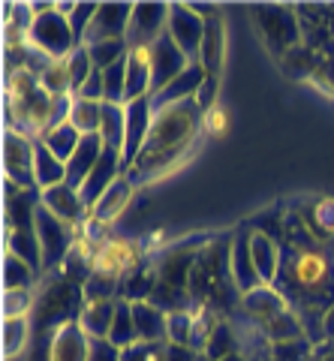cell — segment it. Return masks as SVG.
I'll list each match as a JSON object with an SVG mask.
<instances>
[{"label": "cell", "mask_w": 334, "mask_h": 361, "mask_svg": "<svg viewBox=\"0 0 334 361\" xmlns=\"http://www.w3.org/2000/svg\"><path fill=\"white\" fill-rule=\"evenodd\" d=\"M283 259L274 289L298 313L304 334L314 322L310 343L326 341V313L334 307V244L319 241L307 223L289 208L283 229Z\"/></svg>", "instance_id": "cell-1"}, {"label": "cell", "mask_w": 334, "mask_h": 361, "mask_svg": "<svg viewBox=\"0 0 334 361\" xmlns=\"http://www.w3.org/2000/svg\"><path fill=\"white\" fill-rule=\"evenodd\" d=\"M202 121H205V111L196 106V99L169 106V109H157L148 142H144V148L127 169V178L139 187L175 169L187 157V151L193 148Z\"/></svg>", "instance_id": "cell-2"}, {"label": "cell", "mask_w": 334, "mask_h": 361, "mask_svg": "<svg viewBox=\"0 0 334 361\" xmlns=\"http://www.w3.org/2000/svg\"><path fill=\"white\" fill-rule=\"evenodd\" d=\"M70 106H73V97L54 99L42 87L39 75H33L27 70H16L9 75V99H6L9 130L42 135L49 127L70 118Z\"/></svg>", "instance_id": "cell-3"}, {"label": "cell", "mask_w": 334, "mask_h": 361, "mask_svg": "<svg viewBox=\"0 0 334 361\" xmlns=\"http://www.w3.org/2000/svg\"><path fill=\"white\" fill-rule=\"evenodd\" d=\"M30 9H33V21L27 27V42L39 54H46L49 61H66L82 45L66 13L61 6H42V9L30 6Z\"/></svg>", "instance_id": "cell-4"}, {"label": "cell", "mask_w": 334, "mask_h": 361, "mask_svg": "<svg viewBox=\"0 0 334 361\" xmlns=\"http://www.w3.org/2000/svg\"><path fill=\"white\" fill-rule=\"evenodd\" d=\"M85 289L75 283L70 277H54L49 280L42 298L37 301V310H39V319L42 325H54V331L63 329V325H73L79 322V316L85 310Z\"/></svg>", "instance_id": "cell-5"}, {"label": "cell", "mask_w": 334, "mask_h": 361, "mask_svg": "<svg viewBox=\"0 0 334 361\" xmlns=\"http://www.w3.org/2000/svg\"><path fill=\"white\" fill-rule=\"evenodd\" d=\"M250 18L256 25L259 39L268 45V51L283 58L286 51H292L295 45H302V25L292 9L283 6H256L250 9Z\"/></svg>", "instance_id": "cell-6"}, {"label": "cell", "mask_w": 334, "mask_h": 361, "mask_svg": "<svg viewBox=\"0 0 334 361\" xmlns=\"http://www.w3.org/2000/svg\"><path fill=\"white\" fill-rule=\"evenodd\" d=\"M33 229H37L39 238V250H42V268L46 271H61L66 256L79 241L73 238V226H66L63 220H58L54 214H49L46 208H37L33 214Z\"/></svg>", "instance_id": "cell-7"}, {"label": "cell", "mask_w": 334, "mask_h": 361, "mask_svg": "<svg viewBox=\"0 0 334 361\" xmlns=\"http://www.w3.org/2000/svg\"><path fill=\"white\" fill-rule=\"evenodd\" d=\"M169 33V6L166 4H132L127 45L130 51H148Z\"/></svg>", "instance_id": "cell-8"}, {"label": "cell", "mask_w": 334, "mask_h": 361, "mask_svg": "<svg viewBox=\"0 0 334 361\" xmlns=\"http://www.w3.org/2000/svg\"><path fill=\"white\" fill-rule=\"evenodd\" d=\"M33 154H37V142L27 133L6 130L4 135V166H6V180L37 190V178H33Z\"/></svg>", "instance_id": "cell-9"}, {"label": "cell", "mask_w": 334, "mask_h": 361, "mask_svg": "<svg viewBox=\"0 0 334 361\" xmlns=\"http://www.w3.org/2000/svg\"><path fill=\"white\" fill-rule=\"evenodd\" d=\"M169 37L193 63H199L202 54V39H205V13L193 6L175 4L169 6Z\"/></svg>", "instance_id": "cell-10"}, {"label": "cell", "mask_w": 334, "mask_h": 361, "mask_svg": "<svg viewBox=\"0 0 334 361\" xmlns=\"http://www.w3.org/2000/svg\"><path fill=\"white\" fill-rule=\"evenodd\" d=\"M229 274H232V283H235V289L241 295L265 286L259 280V274H256V265H253V256H250V226L247 223L229 238Z\"/></svg>", "instance_id": "cell-11"}, {"label": "cell", "mask_w": 334, "mask_h": 361, "mask_svg": "<svg viewBox=\"0 0 334 361\" xmlns=\"http://www.w3.org/2000/svg\"><path fill=\"white\" fill-rule=\"evenodd\" d=\"M148 58H151V73H154V94H160L163 87H169L175 78L193 63V61L187 58V54L172 42L169 33H166L160 42L151 45V49H148ZM154 94H151V97H154Z\"/></svg>", "instance_id": "cell-12"}, {"label": "cell", "mask_w": 334, "mask_h": 361, "mask_svg": "<svg viewBox=\"0 0 334 361\" xmlns=\"http://www.w3.org/2000/svg\"><path fill=\"white\" fill-rule=\"evenodd\" d=\"M154 118H157V109H154V99H151V97H142V99H132V103H127L124 169H130V166H132V160L139 157V151L144 148V142H148V133H151Z\"/></svg>", "instance_id": "cell-13"}, {"label": "cell", "mask_w": 334, "mask_h": 361, "mask_svg": "<svg viewBox=\"0 0 334 361\" xmlns=\"http://www.w3.org/2000/svg\"><path fill=\"white\" fill-rule=\"evenodd\" d=\"M39 205L46 208L49 214H54L58 220H63L66 226H79L85 220H91V208L85 205V199L82 193L75 187L70 184H58V187H51V190H42L39 193Z\"/></svg>", "instance_id": "cell-14"}, {"label": "cell", "mask_w": 334, "mask_h": 361, "mask_svg": "<svg viewBox=\"0 0 334 361\" xmlns=\"http://www.w3.org/2000/svg\"><path fill=\"white\" fill-rule=\"evenodd\" d=\"M130 16H132V4H99L82 45L106 42V39H127Z\"/></svg>", "instance_id": "cell-15"}, {"label": "cell", "mask_w": 334, "mask_h": 361, "mask_svg": "<svg viewBox=\"0 0 334 361\" xmlns=\"http://www.w3.org/2000/svg\"><path fill=\"white\" fill-rule=\"evenodd\" d=\"M241 310L250 316V319L256 322V329H265V325H271L277 316H283L289 313L292 307L283 301V295L277 292L274 286H259V289H253L247 292V295H241Z\"/></svg>", "instance_id": "cell-16"}, {"label": "cell", "mask_w": 334, "mask_h": 361, "mask_svg": "<svg viewBox=\"0 0 334 361\" xmlns=\"http://www.w3.org/2000/svg\"><path fill=\"white\" fill-rule=\"evenodd\" d=\"M205 78H208L205 66L202 63H190L169 87H163L160 94L151 97L154 109H169V106H178V103H190V99H196V94H199V87H202Z\"/></svg>", "instance_id": "cell-17"}, {"label": "cell", "mask_w": 334, "mask_h": 361, "mask_svg": "<svg viewBox=\"0 0 334 361\" xmlns=\"http://www.w3.org/2000/svg\"><path fill=\"white\" fill-rule=\"evenodd\" d=\"M250 256H253V265H256V274H259V280L265 286H274L277 274H280V259H283L280 241H274V238H268V235L256 232L250 226Z\"/></svg>", "instance_id": "cell-18"}, {"label": "cell", "mask_w": 334, "mask_h": 361, "mask_svg": "<svg viewBox=\"0 0 334 361\" xmlns=\"http://www.w3.org/2000/svg\"><path fill=\"white\" fill-rule=\"evenodd\" d=\"M94 341L82 331L79 322L63 325L51 337V361H91Z\"/></svg>", "instance_id": "cell-19"}, {"label": "cell", "mask_w": 334, "mask_h": 361, "mask_svg": "<svg viewBox=\"0 0 334 361\" xmlns=\"http://www.w3.org/2000/svg\"><path fill=\"white\" fill-rule=\"evenodd\" d=\"M106 151V142L99 133H91V135H82V145L75 148V154L66 160V184L79 190L87 175H91V169L97 166V160L103 157Z\"/></svg>", "instance_id": "cell-20"}, {"label": "cell", "mask_w": 334, "mask_h": 361, "mask_svg": "<svg viewBox=\"0 0 334 361\" xmlns=\"http://www.w3.org/2000/svg\"><path fill=\"white\" fill-rule=\"evenodd\" d=\"M289 208L307 223V229L314 232L319 241L334 244V199L319 196V199H310L307 205L304 202H295V205H289Z\"/></svg>", "instance_id": "cell-21"}, {"label": "cell", "mask_w": 334, "mask_h": 361, "mask_svg": "<svg viewBox=\"0 0 334 361\" xmlns=\"http://www.w3.org/2000/svg\"><path fill=\"white\" fill-rule=\"evenodd\" d=\"M132 322H136L139 343H166L169 341V313H163L157 304L136 301L132 304Z\"/></svg>", "instance_id": "cell-22"}, {"label": "cell", "mask_w": 334, "mask_h": 361, "mask_svg": "<svg viewBox=\"0 0 334 361\" xmlns=\"http://www.w3.org/2000/svg\"><path fill=\"white\" fill-rule=\"evenodd\" d=\"M132 193H136V184L127 178V172L120 175L115 184H111L106 193H103V199L97 202V205L91 208V220H97V223H111V220H118L120 214L127 211V205L132 202Z\"/></svg>", "instance_id": "cell-23"}, {"label": "cell", "mask_w": 334, "mask_h": 361, "mask_svg": "<svg viewBox=\"0 0 334 361\" xmlns=\"http://www.w3.org/2000/svg\"><path fill=\"white\" fill-rule=\"evenodd\" d=\"M223 51H226V27H223L217 9H211V13H205V39H202V54H199V63L205 66L208 75H220Z\"/></svg>", "instance_id": "cell-24"}, {"label": "cell", "mask_w": 334, "mask_h": 361, "mask_svg": "<svg viewBox=\"0 0 334 361\" xmlns=\"http://www.w3.org/2000/svg\"><path fill=\"white\" fill-rule=\"evenodd\" d=\"M139 262H142V253L130 241H106L94 256V268L109 271V274H118V277H124Z\"/></svg>", "instance_id": "cell-25"}, {"label": "cell", "mask_w": 334, "mask_h": 361, "mask_svg": "<svg viewBox=\"0 0 334 361\" xmlns=\"http://www.w3.org/2000/svg\"><path fill=\"white\" fill-rule=\"evenodd\" d=\"M154 286H157V265H148V262H139L132 271H127L120 277V289H118V298L120 301H151L154 295Z\"/></svg>", "instance_id": "cell-26"}, {"label": "cell", "mask_w": 334, "mask_h": 361, "mask_svg": "<svg viewBox=\"0 0 334 361\" xmlns=\"http://www.w3.org/2000/svg\"><path fill=\"white\" fill-rule=\"evenodd\" d=\"M115 310H118V301L85 304V310L79 316L82 331L91 337L94 343H106L109 341V331H111V322H115Z\"/></svg>", "instance_id": "cell-27"}, {"label": "cell", "mask_w": 334, "mask_h": 361, "mask_svg": "<svg viewBox=\"0 0 334 361\" xmlns=\"http://www.w3.org/2000/svg\"><path fill=\"white\" fill-rule=\"evenodd\" d=\"M154 94V73L148 51H130L127 54V103Z\"/></svg>", "instance_id": "cell-28"}, {"label": "cell", "mask_w": 334, "mask_h": 361, "mask_svg": "<svg viewBox=\"0 0 334 361\" xmlns=\"http://www.w3.org/2000/svg\"><path fill=\"white\" fill-rule=\"evenodd\" d=\"M33 178H37L39 193L58 184H66V163L61 157H54L42 142H37V154H33Z\"/></svg>", "instance_id": "cell-29"}, {"label": "cell", "mask_w": 334, "mask_h": 361, "mask_svg": "<svg viewBox=\"0 0 334 361\" xmlns=\"http://www.w3.org/2000/svg\"><path fill=\"white\" fill-rule=\"evenodd\" d=\"M37 142H42L54 157H61V160L66 163V160H70V157L75 154V148L82 145V133L73 127L70 118H66V121H61V123H54V127H49Z\"/></svg>", "instance_id": "cell-30"}, {"label": "cell", "mask_w": 334, "mask_h": 361, "mask_svg": "<svg viewBox=\"0 0 334 361\" xmlns=\"http://www.w3.org/2000/svg\"><path fill=\"white\" fill-rule=\"evenodd\" d=\"M115 353H124V349L136 346L139 343V334H136V322H132V304L130 301H120L118 298V310H115V322H111V331H109V341H106Z\"/></svg>", "instance_id": "cell-31"}, {"label": "cell", "mask_w": 334, "mask_h": 361, "mask_svg": "<svg viewBox=\"0 0 334 361\" xmlns=\"http://www.w3.org/2000/svg\"><path fill=\"white\" fill-rule=\"evenodd\" d=\"M99 135L109 148L124 151V139H127V106H111L103 103V123H99Z\"/></svg>", "instance_id": "cell-32"}, {"label": "cell", "mask_w": 334, "mask_h": 361, "mask_svg": "<svg viewBox=\"0 0 334 361\" xmlns=\"http://www.w3.org/2000/svg\"><path fill=\"white\" fill-rule=\"evenodd\" d=\"M70 123L82 135L99 133V123H103V103H97V99H85V97H73Z\"/></svg>", "instance_id": "cell-33"}, {"label": "cell", "mask_w": 334, "mask_h": 361, "mask_svg": "<svg viewBox=\"0 0 334 361\" xmlns=\"http://www.w3.org/2000/svg\"><path fill=\"white\" fill-rule=\"evenodd\" d=\"M85 301L87 304H99V301H118V289H120V277L109 274V271L94 268V274L85 280Z\"/></svg>", "instance_id": "cell-34"}, {"label": "cell", "mask_w": 334, "mask_h": 361, "mask_svg": "<svg viewBox=\"0 0 334 361\" xmlns=\"http://www.w3.org/2000/svg\"><path fill=\"white\" fill-rule=\"evenodd\" d=\"M33 274H37V268L27 265L25 259H18L16 253L4 256V289L6 292H18V289H30L33 286Z\"/></svg>", "instance_id": "cell-35"}, {"label": "cell", "mask_w": 334, "mask_h": 361, "mask_svg": "<svg viewBox=\"0 0 334 361\" xmlns=\"http://www.w3.org/2000/svg\"><path fill=\"white\" fill-rule=\"evenodd\" d=\"M103 85H106L103 103L127 106V58H120L118 63H111L109 70H103Z\"/></svg>", "instance_id": "cell-36"}, {"label": "cell", "mask_w": 334, "mask_h": 361, "mask_svg": "<svg viewBox=\"0 0 334 361\" xmlns=\"http://www.w3.org/2000/svg\"><path fill=\"white\" fill-rule=\"evenodd\" d=\"M66 63V73H70V87H73V97L82 94V87L87 85V78L94 75V61H91V51L79 45L70 58L63 61Z\"/></svg>", "instance_id": "cell-37"}, {"label": "cell", "mask_w": 334, "mask_h": 361, "mask_svg": "<svg viewBox=\"0 0 334 361\" xmlns=\"http://www.w3.org/2000/svg\"><path fill=\"white\" fill-rule=\"evenodd\" d=\"M91 51V61H94V70H109L111 63H118L120 58L130 54V45L127 39H106V42H94V45H85Z\"/></svg>", "instance_id": "cell-38"}, {"label": "cell", "mask_w": 334, "mask_h": 361, "mask_svg": "<svg viewBox=\"0 0 334 361\" xmlns=\"http://www.w3.org/2000/svg\"><path fill=\"white\" fill-rule=\"evenodd\" d=\"M39 82H42V87H46L54 99H61V97H73L70 73H66V63H63V61H51V63L46 66V70L39 73Z\"/></svg>", "instance_id": "cell-39"}, {"label": "cell", "mask_w": 334, "mask_h": 361, "mask_svg": "<svg viewBox=\"0 0 334 361\" xmlns=\"http://www.w3.org/2000/svg\"><path fill=\"white\" fill-rule=\"evenodd\" d=\"M314 353V343L302 337V341H283V343H268L265 361H307Z\"/></svg>", "instance_id": "cell-40"}, {"label": "cell", "mask_w": 334, "mask_h": 361, "mask_svg": "<svg viewBox=\"0 0 334 361\" xmlns=\"http://www.w3.org/2000/svg\"><path fill=\"white\" fill-rule=\"evenodd\" d=\"M196 313L193 310H175L169 313V341L175 346H193L196 337Z\"/></svg>", "instance_id": "cell-41"}, {"label": "cell", "mask_w": 334, "mask_h": 361, "mask_svg": "<svg viewBox=\"0 0 334 361\" xmlns=\"http://www.w3.org/2000/svg\"><path fill=\"white\" fill-rule=\"evenodd\" d=\"M208 341H217V343H205V353H208L211 358H217V361L229 358L232 353H235V337H232V331H229L226 322H217L214 329H211Z\"/></svg>", "instance_id": "cell-42"}, {"label": "cell", "mask_w": 334, "mask_h": 361, "mask_svg": "<svg viewBox=\"0 0 334 361\" xmlns=\"http://www.w3.org/2000/svg\"><path fill=\"white\" fill-rule=\"evenodd\" d=\"M61 9L66 13V18H70V25H73V30H75V37H79V42H82L99 6H97V4H66V6H61Z\"/></svg>", "instance_id": "cell-43"}, {"label": "cell", "mask_w": 334, "mask_h": 361, "mask_svg": "<svg viewBox=\"0 0 334 361\" xmlns=\"http://www.w3.org/2000/svg\"><path fill=\"white\" fill-rule=\"evenodd\" d=\"M120 361H169V346L166 343H136L120 353Z\"/></svg>", "instance_id": "cell-44"}, {"label": "cell", "mask_w": 334, "mask_h": 361, "mask_svg": "<svg viewBox=\"0 0 334 361\" xmlns=\"http://www.w3.org/2000/svg\"><path fill=\"white\" fill-rule=\"evenodd\" d=\"M25 337H27V319L25 316H16V319H6L4 322V349L6 355H16L21 346H25Z\"/></svg>", "instance_id": "cell-45"}, {"label": "cell", "mask_w": 334, "mask_h": 361, "mask_svg": "<svg viewBox=\"0 0 334 361\" xmlns=\"http://www.w3.org/2000/svg\"><path fill=\"white\" fill-rule=\"evenodd\" d=\"M217 85H220V75H208L202 87H199V94H196V106L205 111H214L217 109Z\"/></svg>", "instance_id": "cell-46"}, {"label": "cell", "mask_w": 334, "mask_h": 361, "mask_svg": "<svg viewBox=\"0 0 334 361\" xmlns=\"http://www.w3.org/2000/svg\"><path fill=\"white\" fill-rule=\"evenodd\" d=\"M27 307H30V292H27V289L6 292V304H4L6 319H16V316H25V310H27Z\"/></svg>", "instance_id": "cell-47"}, {"label": "cell", "mask_w": 334, "mask_h": 361, "mask_svg": "<svg viewBox=\"0 0 334 361\" xmlns=\"http://www.w3.org/2000/svg\"><path fill=\"white\" fill-rule=\"evenodd\" d=\"M314 78H316V82H322V85H331L334 87V58L331 61H322Z\"/></svg>", "instance_id": "cell-48"}, {"label": "cell", "mask_w": 334, "mask_h": 361, "mask_svg": "<svg viewBox=\"0 0 334 361\" xmlns=\"http://www.w3.org/2000/svg\"><path fill=\"white\" fill-rule=\"evenodd\" d=\"M326 341H334V307L326 313Z\"/></svg>", "instance_id": "cell-49"}, {"label": "cell", "mask_w": 334, "mask_h": 361, "mask_svg": "<svg viewBox=\"0 0 334 361\" xmlns=\"http://www.w3.org/2000/svg\"><path fill=\"white\" fill-rule=\"evenodd\" d=\"M319 361H334V346H322L319 349Z\"/></svg>", "instance_id": "cell-50"}, {"label": "cell", "mask_w": 334, "mask_h": 361, "mask_svg": "<svg viewBox=\"0 0 334 361\" xmlns=\"http://www.w3.org/2000/svg\"><path fill=\"white\" fill-rule=\"evenodd\" d=\"M316 361H319V358H316Z\"/></svg>", "instance_id": "cell-51"}]
</instances>
